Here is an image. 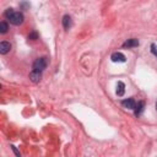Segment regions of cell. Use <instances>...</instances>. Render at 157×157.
<instances>
[{
	"instance_id": "1",
	"label": "cell",
	"mask_w": 157,
	"mask_h": 157,
	"mask_svg": "<svg viewBox=\"0 0 157 157\" xmlns=\"http://www.w3.org/2000/svg\"><path fill=\"white\" fill-rule=\"evenodd\" d=\"M5 16L9 18L10 23L15 25V26H18L23 22V15L21 12H15L12 9H8L5 12Z\"/></svg>"
},
{
	"instance_id": "2",
	"label": "cell",
	"mask_w": 157,
	"mask_h": 157,
	"mask_svg": "<svg viewBox=\"0 0 157 157\" xmlns=\"http://www.w3.org/2000/svg\"><path fill=\"white\" fill-rule=\"evenodd\" d=\"M47 65H48L47 58H38L35 60V63H33V69L38 70V71H43L47 67Z\"/></svg>"
},
{
	"instance_id": "3",
	"label": "cell",
	"mask_w": 157,
	"mask_h": 157,
	"mask_svg": "<svg viewBox=\"0 0 157 157\" xmlns=\"http://www.w3.org/2000/svg\"><path fill=\"white\" fill-rule=\"evenodd\" d=\"M111 59H112V61H114V63H125V60H126L125 55H124L123 53H120V52L113 53L112 57H111Z\"/></svg>"
},
{
	"instance_id": "4",
	"label": "cell",
	"mask_w": 157,
	"mask_h": 157,
	"mask_svg": "<svg viewBox=\"0 0 157 157\" xmlns=\"http://www.w3.org/2000/svg\"><path fill=\"white\" fill-rule=\"evenodd\" d=\"M30 79H31L32 82H39V80L42 79V71L32 69V71L30 72Z\"/></svg>"
},
{
	"instance_id": "5",
	"label": "cell",
	"mask_w": 157,
	"mask_h": 157,
	"mask_svg": "<svg viewBox=\"0 0 157 157\" xmlns=\"http://www.w3.org/2000/svg\"><path fill=\"white\" fill-rule=\"evenodd\" d=\"M121 104H123L124 108H128V109H134L135 106H136L134 98H126L124 101H121Z\"/></svg>"
},
{
	"instance_id": "6",
	"label": "cell",
	"mask_w": 157,
	"mask_h": 157,
	"mask_svg": "<svg viewBox=\"0 0 157 157\" xmlns=\"http://www.w3.org/2000/svg\"><path fill=\"white\" fill-rule=\"evenodd\" d=\"M138 45H139V40L135 39V38H130L123 43L124 48H134V47H138Z\"/></svg>"
},
{
	"instance_id": "7",
	"label": "cell",
	"mask_w": 157,
	"mask_h": 157,
	"mask_svg": "<svg viewBox=\"0 0 157 157\" xmlns=\"http://www.w3.org/2000/svg\"><path fill=\"white\" fill-rule=\"evenodd\" d=\"M144 108H145V102L144 101H140L138 104L135 106L134 111H135V115L136 117H139V115H141V113L144 112Z\"/></svg>"
},
{
	"instance_id": "8",
	"label": "cell",
	"mask_w": 157,
	"mask_h": 157,
	"mask_svg": "<svg viewBox=\"0 0 157 157\" xmlns=\"http://www.w3.org/2000/svg\"><path fill=\"white\" fill-rule=\"evenodd\" d=\"M11 50V44L9 42H1L0 43V53L1 54H8Z\"/></svg>"
},
{
	"instance_id": "9",
	"label": "cell",
	"mask_w": 157,
	"mask_h": 157,
	"mask_svg": "<svg viewBox=\"0 0 157 157\" xmlns=\"http://www.w3.org/2000/svg\"><path fill=\"white\" fill-rule=\"evenodd\" d=\"M124 93H125V85H124V82L119 81V82L117 84V94L119 97H121Z\"/></svg>"
},
{
	"instance_id": "10",
	"label": "cell",
	"mask_w": 157,
	"mask_h": 157,
	"mask_svg": "<svg viewBox=\"0 0 157 157\" xmlns=\"http://www.w3.org/2000/svg\"><path fill=\"white\" fill-rule=\"evenodd\" d=\"M63 26H64L65 30H69L71 27V17L69 15H65L63 17Z\"/></svg>"
},
{
	"instance_id": "11",
	"label": "cell",
	"mask_w": 157,
	"mask_h": 157,
	"mask_svg": "<svg viewBox=\"0 0 157 157\" xmlns=\"http://www.w3.org/2000/svg\"><path fill=\"white\" fill-rule=\"evenodd\" d=\"M8 30H9V26H8V23H6L5 21H1L0 22V33H6L8 32Z\"/></svg>"
},
{
	"instance_id": "12",
	"label": "cell",
	"mask_w": 157,
	"mask_h": 157,
	"mask_svg": "<svg viewBox=\"0 0 157 157\" xmlns=\"http://www.w3.org/2000/svg\"><path fill=\"white\" fill-rule=\"evenodd\" d=\"M151 52L155 57H157V45L156 44H151Z\"/></svg>"
},
{
	"instance_id": "13",
	"label": "cell",
	"mask_w": 157,
	"mask_h": 157,
	"mask_svg": "<svg viewBox=\"0 0 157 157\" xmlns=\"http://www.w3.org/2000/svg\"><path fill=\"white\" fill-rule=\"evenodd\" d=\"M37 38H38V36H37V33H36V32L31 33V35L28 36V39H32V40H35V39H37Z\"/></svg>"
},
{
	"instance_id": "14",
	"label": "cell",
	"mask_w": 157,
	"mask_h": 157,
	"mask_svg": "<svg viewBox=\"0 0 157 157\" xmlns=\"http://www.w3.org/2000/svg\"><path fill=\"white\" fill-rule=\"evenodd\" d=\"M11 148L13 150V152H15V153H16V156H20V152L17 151V150H16V147H15V146H11Z\"/></svg>"
},
{
	"instance_id": "15",
	"label": "cell",
	"mask_w": 157,
	"mask_h": 157,
	"mask_svg": "<svg viewBox=\"0 0 157 157\" xmlns=\"http://www.w3.org/2000/svg\"><path fill=\"white\" fill-rule=\"evenodd\" d=\"M156 111H157V102H156Z\"/></svg>"
}]
</instances>
